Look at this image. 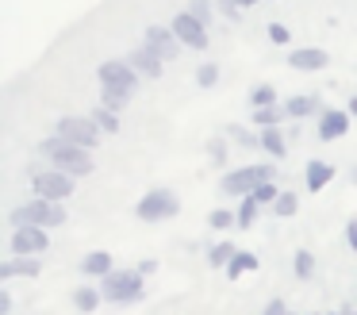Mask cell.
<instances>
[{"instance_id":"obj_20","label":"cell","mask_w":357,"mask_h":315,"mask_svg":"<svg viewBox=\"0 0 357 315\" xmlns=\"http://www.w3.org/2000/svg\"><path fill=\"white\" fill-rule=\"evenodd\" d=\"M257 135H261V150L269 154V158H277V161L292 158V138H288V123H284V127H261Z\"/></svg>"},{"instance_id":"obj_27","label":"cell","mask_w":357,"mask_h":315,"mask_svg":"<svg viewBox=\"0 0 357 315\" xmlns=\"http://www.w3.org/2000/svg\"><path fill=\"white\" fill-rule=\"evenodd\" d=\"M300 207H303L300 192H296V189H284V192L277 196V204L269 207V219H296V215H300Z\"/></svg>"},{"instance_id":"obj_21","label":"cell","mask_w":357,"mask_h":315,"mask_svg":"<svg viewBox=\"0 0 357 315\" xmlns=\"http://www.w3.org/2000/svg\"><path fill=\"white\" fill-rule=\"evenodd\" d=\"M96 104H104V108L123 115L127 108H135V92L119 89V85H96Z\"/></svg>"},{"instance_id":"obj_3","label":"cell","mask_w":357,"mask_h":315,"mask_svg":"<svg viewBox=\"0 0 357 315\" xmlns=\"http://www.w3.org/2000/svg\"><path fill=\"white\" fill-rule=\"evenodd\" d=\"M181 212H185V200H181L177 189H169V184H150V189H142V196L135 200V207H131V215L142 227L181 219Z\"/></svg>"},{"instance_id":"obj_33","label":"cell","mask_w":357,"mask_h":315,"mask_svg":"<svg viewBox=\"0 0 357 315\" xmlns=\"http://www.w3.org/2000/svg\"><path fill=\"white\" fill-rule=\"evenodd\" d=\"M303 315H326V312H319V307H315V312H303Z\"/></svg>"},{"instance_id":"obj_28","label":"cell","mask_w":357,"mask_h":315,"mask_svg":"<svg viewBox=\"0 0 357 315\" xmlns=\"http://www.w3.org/2000/svg\"><path fill=\"white\" fill-rule=\"evenodd\" d=\"M246 104L250 108H273V104H280V100H277V85H273V81L250 85V89H246Z\"/></svg>"},{"instance_id":"obj_25","label":"cell","mask_w":357,"mask_h":315,"mask_svg":"<svg viewBox=\"0 0 357 315\" xmlns=\"http://www.w3.org/2000/svg\"><path fill=\"white\" fill-rule=\"evenodd\" d=\"M219 81H223V66H219L215 58H204V61H196V66H192V85H196V89L208 92V89H215Z\"/></svg>"},{"instance_id":"obj_14","label":"cell","mask_w":357,"mask_h":315,"mask_svg":"<svg viewBox=\"0 0 357 315\" xmlns=\"http://www.w3.org/2000/svg\"><path fill=\"white\" fill-rule=\"evenodd\" d=\"M326 108L331 104H326L323 92H296V96H284V112H288L292 123H303V119H311V115H323Z\"/></svg>"},{"instance_id":"obj_18","label":"cell","mask_w":357,"mask_h":315,"mask_svg":"<svg viewBox=\"0 0 357 315\" xmlns=\"http://www.w3.org/2000/svg\"><path fill=\"white\" fill-rule=\"evenodd\" d=\"M104 307V296H100V284H93V281H77L70 288V312H77V315H96Z\"/></svg>"},{"instance_id":"obj_10","label":"cell","mask_w":357,"mask_h":315,"mask_svg":"<svg viewBox=\"0 0 357 315\" xmlns=\"http://www.w3.org/2000/svg\"><path fill=\"white\" fill-rule=\"evenodd\" d=\"M139 31H142V35H139V43H146L150 50H154L158 58L165 61V66H173V61H181V54H185V43H181L177 35H173V27H169V23L146 20Z\"/></svg>"},{"instance_id":"obj_30","label":"cell","mask_w":357,"mask_h":315,"mask_svg":"<svg viewBox=\"0 0 357 315\" xmlns=\"http://www.w3.org/2000/svg\"><path fill=\"white\" fill-rule=\"evenodd\" d=\"M280 192H284V189H280L277 181H265V184H257V189L250 192V196H254L261 207H273V204H277V196H280Z\"/></svg>"},{"instance_id":"obj_11","label":"cell","mask_w":357,"mask_h":315,"mask_svg":"<svg viewBox=\"0 0 357 315\" xmlns=\"http://www.w3.org/2000/svg\"><path fill=\"white\" fill-rule=\"evenodd\" d=\"M142 81H146V77H142L127 58H100L96 61V85H119V89H127V92L139 96Z\"/></svg>"},{"instance_id":"obj_4","label":"cell","mask_w":357,"mask_h":315,"mask_svg":"<svg viewBox=\"0 0 357 315\" xmlns=\"http://www.w3.org/2000/svg\"><path fill=\"white\" fill-rule=\"evenodd\" d=\"M70 219L73 215L66 212V204H54V200H43V196H31L27 204H12L8 207V230L27 227V223L47 227V230H62V227H70Z\"/></svg>"},{"instance_id":"obj_19","label":"cell","mask_w":357,"mask_h":315,"mask_svg":"<svg viewBox=\"0 0 357 315\" xmlns=\"http://www.w3.org/2000/svg\"><path fill=\"white\" fill-rule=\"evenodd\" d=\"M112 269H119L116 265V254H112V250H81V258H77V273L81 277L100 281V277L112 273Z\"/></svg>"},{"instance_id":"obj_17","label":"cell","mask_w":357,"mask_h":315,"mask_svg":"<svg viewBox=\"0 0 357 315\" xmlns=\"http://www.w3.org/2000/svg\"><path fill=\"white\" fill-rule=\"evenodd\" d=\"M288 273H292V281L300 284V288H307V281L319 277V250H311V246H296L292 258H288Z\"/></svg>"},{"instance_id":"obj_12","label":"cell","mask_w":357,"mask_h":315,"mask_svg":"<svg viewBox=\"0 0 357 315\" xmlns=\"http://www.w3.org/2000/svg\"><path fill=\"white\" fill-rule=\"evenodd\" d=\"M284 66L296 69V73H323V69L334 66V54L323 43H303V46H292L284 54Z\"/></svg>"},{"instance_id":"obj_13","label":"cell","mask_w":357,"mask_h":315,"mask_svg":"<svg viewBox=\"0 0 357 315\" xmlns=\"http://www.w3.org/2000/svg\"><path fill=\"white\" fill-rule=\"evenodd\" d=\"M349 127H354V115H349L346 108L331 104L323 115H319V123H315V142L331 146V142H338V138H349Z\"/></svg>"},{"instance_id":"obj_5","label":"cell","mask_w":357,"mask_h":315,"mask_svg":"<svg viewBox=\"0 0 357 315\" xmlns=\"http://www.w3.org/2000/svg\"><path fill=\"white\" fill-rule=\"evenodd\" d=\"M265 181H277V161H242L238 169H227V173L219 177L215 189L223 192V196H250V192Z\"/></svg>"},{"instance_id":"obj_34","label":"cell","mask_w":357,"mask_h":315,"mask_svg":"<svg viewBox=\"0 0 357 315\" xmlns=\"http://www.w3.org/2000/svg\"><path fill=\"white\" fill-rule=\"evenodd\" d=\"M288 315H303V312H296V307H292V312H288Z\"/></svg>"},{"instance_id":"obj_29","label":"cell","mask_w":357,"mask_h":315,"mask_svg":"<svg viewBox=\"0 0 357 315\" xmlns=\"http://www.w3.org/2000/svg\"><path fill=\"white\" fill-rule=\"evenodd\" d=\"M238 230H254L257 227V219H261V204H257L254 196H242L238 200Z\"/></svg>"},{"instance_id":"obj_8","label":"cell","mask_w":357,"mask_h":315,"mask_svg":"<svg viewBox=\"0 0 357 315\" xmlns=\"http://www.w3.org/2000/svg\"><path fill=\"white\" fill-rule=\"evenodd\" d=\"M54 135H62L73 146H85V150H100L104 146V131L85 112H62L54 119Z\"/></svg>"},{"instance_id":"obj_15","label":"cell","mask_w":357,"mask_h":315,"mask_svg":"<svg viewBox=\"0 0 357 315\" xmlns=\"http://www.w3.org/2000/svg\"><path fill=\"white\" fill-rule=\"evenodd\" d=\"M123 58H127V61H131V66H135V69H139V73H142V77H146V81H150V85H158V81H165V61H162V58H158V54H154V50H150V46H146V43H135V46H131V50H127V54H123Z\"/></svg>"},{"instance_id":"obj_24","label":"cell","mask_w":357,"mask_h":315,"mask_svg":"<svg viewBox=\"0 0 357 315\" xmlns=\"http://www.w3.org/2000/svg\"><path fill=\"white\" fill-rule=\"evenodd\" d=\"M284 123H292L288 119V112H284V100L280 104H273V108H250V127H284Z\"/></svg>"},{"instance_id":"obj_23","label":"cell","mask_w":357,"mask_h":315,"mask_svg":"<svg viewBox=\"0 0 357 315\" xmlns=\"http://www.w3.org/2000/svg\"><path fill=\"white\" fill-rule=\"evenodd\" d=\"M246 273H261V254L257 250H238L231 258V265H227V281H234V284H238Z\"/></svg>"},{"instance_id":"obj_1","label":"cell","mask_w":357,"mask_h":315,"mask_svg":"<svg viewBox=\"0 0 357 315\" xmlns=\"http://www.w3.org/2000/svg\"><path fill=\"white\" fill-rule=\"evenodd\" d=\"M35 154H43V158H47V166L62 169V173L77 177V181H81V177H96V173H100V161L93 158V150L66 142V138L54 135V131H50L47 138H39V142H35Z\"/></svg>"},{"instance_id":"obj_2","label":"cell","mask_w":357,"mask_h":315,"mask_svg":"<svg viewBox=\"0 0 357 315\" xmlns=\"http://www.w3.org/2000/svg\"><path fill=\"white\" fill-rule=\"evenodd\" d=\"M100 296H104V304H112V307H119V312H127V307H139V304H146V296H150V281L139 273L135 265H123V269H112L108 277H100Z\"/></svg>"},{"instance_id":"obj_26","label":"cell","mask_w":357,"mask_h":315,"mask_svg":"<svg viewBox=\"0 0 357 315\" xmlns=\"http://www.w3.org/2000/svg\"><path fill=\"white\" fill-rule=\"evenodd\" d=\"M219 131H223L227 138H234L242 154H257V150H261V135H254V131H246L242 123H223Z\"/></svg>"},{"instance_id":"obj_6","label":"cell","mask_w":357,"mask_h":315,"mask_svg":"<svg viewBox=\"0 0 357 315\" xmlns=\"http://www.w3.org/2000/svg\"><path fill=\"white\" fill-rule=\"evenodd\" d=\"M165 12H169V27H173V35L185 43V50H192V54H208V50H215V31L211 27H204L200 20H196L188 8H169L165 4Z\"/></svg>"},{"instance_id":"obj_9","label":"cell","mask_w":357,"mask_h":315,"mask_svg":"<svg viewBox=\"0 0 357 315\" xmlns=\"http://www.w3.org/2000/svg\"><path fill=\"white\" fill-rule=\"evenodd\" d=\"M54 242H58L54 230L35 227V223L8 230V254L12 258H47V254L54 250Z\"/></svg>"},{"instance_id":"obj_32","label":"cell","mask_w":357,"mask_h":315,"mask_svg":"<svg viewBox=\"0 0 357 315\" xmlns=\"http://www.w3.org/2000/svg\"><path fill=\"white\" fill-rule=\"evenodd\" d=\"M346 112L357 119V92H349V96H346Z\"/></svg>"},{"instance_id":"obj_31","label":"cell","mask_w":357,"mask_h":315,"mask_svg":"<svg viewBox=\"0 0 357 315\" xmlns=\"http://www.w3.org/2000/svg\"><path fill=\"white\" fill-rule=\"evenodd\" d=\"M342 242H346L349 254H357V215H349V219H346V235H342Z\"/></svg>"},{"instance_id":"obj_22","label":"cell","mask_w":357,"mask_h":315,"mask_svg":"<svg viewBox=\"0 0 357 315\" xmlns=\"http://www.w3.org/2000/svg\"><path fill=\"white\" fill-rule=\"evenodd\" d=\"M85 115H89V119H93L100 131H104V135H112V138L123 135V115L112 112V108H104V104H96V100H93V104L85 108Z\"/></svg>"},{"instance_id":"obj_7","label":"cell","mask_w":357,"mask_h":315,"mask_svg":"<svg viewBox=\"0 0 357 315\" xmlns=\"http://www.w3.org/2000/svg\"><path fill=\"white\" fill-rule=\"evenodd\" d=\"M31 196L66 204V200L77 196V177L62 173V169H54V166H35L31 161Z\"/></svg>"},{"instance_id":"obj_16","label":"cell","mask_w":357,"mask_h":315,"mask_svg":"<svg viewBox=\"0 0 357 315\" xmlns=\"http://www.w3.org/2000/svg\"><path fill=\"white\" fill-rule=\"evenodd\" d=\"M334 181H338V166H331L326 158H307L303 161V189H307L311 196H319L323 189H331Z\"/></svg>"}]
</instances>
